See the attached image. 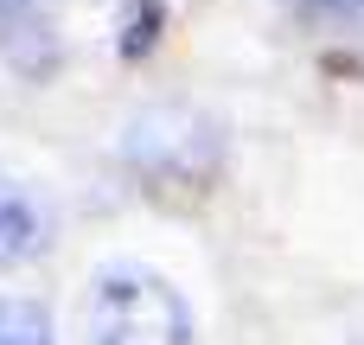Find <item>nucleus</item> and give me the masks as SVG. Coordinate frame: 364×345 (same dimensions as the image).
Listing matches in <instances>:
<instances>
[{"instance_id": "1", "label": "nucleus", "mask_w": 364, "mask_h": 345, "mask_svg": "<svg viewBox=\"0 0 364 345\" xmlns=\"http://www.w3.org/2000/svg\"><path fill=\"white\" fill-rule=\"evenodd\" d=\"M83 327H90V345H192V314L179 288H166L147 269L96 275Z\"/></svg>"}, {"instance_id": "2", "label": "nucleus", "mask_w": 364, "mask_h": 345, "mask_svg": "<svg viewBox=\"0 0 364 345\" xmlns=\"http://www.w3.org/2000/svg\"><path fill=\"white\" fill-rule=\"evenodd\" d=\"M122 147L154 179H205L218 166V134L192 109H147V115H134Z\"/></svg>"}, {"instance_id": "3", "label": "nucleus", "mask_w": 364, "mask_h": 345, "mask_svg": "<svg viewBox=\"0 0 364 345\" xmlns=\"http://www.w3.org/2000/svg\"><path fill=\"white\" fill-rule=\"evenodd\" d=\"M45 243H51V205H45L19 173L0 166V269L32 262Z\"/></svg>"}, {"instance_id": "4", "label": "nucleus", "mask_w": 364, "mask_h": 345, "mask_svg": "<svg viewBox=\"0 0 364 345\" xmlns=\"http://www.w3.org/2000/svg\"><path fill=\"white\" fill-rule=\"evenodd\" d=\"M0 345H51V314L26 294H0Z\"/></svg>"}, {"instance_id": "5", "label": "nucleus", "mask_w": 364, "mask_h": 345, "mask_svg": "<svg viewBox=\"0 0 364 345\" xmlns=\"http://www.w3.org/2000/svg\"><path fill=\"white\" fill-rule=\"evenodd\" d=\"M160 38V0H128L122 13V58H147Z\"/></svg>"}, {"instance_id": "6", "label": "nucleus", "mask_w": 364, "mask_h": 345, "mask_svg": "<svg viewBox=\"0 0 364 345\" xmlns=\"http://www.w3.org/2000/svg\"><path fill=\"white\" fill-rule=\"evenodd\" d=\"M314 6H326V13H364V0H314Z\"/></svg>"}, {"instance_id": "7", "label": "nucleus", "mask_w": 364, "mask_h": 345, "mask_svg": "<svg viewBox=\"0 0 364 345\" xmlns=\"http://www.w3.org/2000/svg\"><path fill=\"white\" fill-rule=\"evenodd\" d=\"M0 6H13V0H0Z\"/></svg>"}]
</instances>
